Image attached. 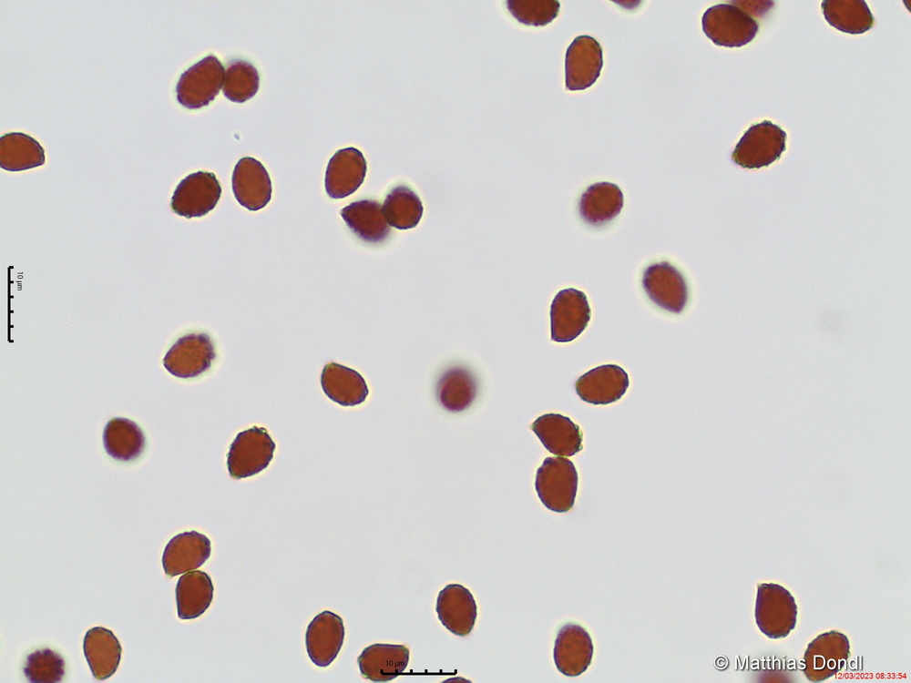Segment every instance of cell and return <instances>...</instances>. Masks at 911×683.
Listing matches in <instances>:
<instances>
[{
    "instance_id": "cell-1",
    "label": "cell",
    "mask_w": 911,
    "mask_h": 683,
    "mask_svg": "<svg viewBox=\"0 0 911 683\" xmlns=\"http://www.w3.org/2000/svg\"><path fill=\"white\" fill-rule=\"evenodd\" d=\"M578 481L577 470L569 459L547 457L537 471L535 489L548 509L565 513L574 505Z\"/></svg>"
},
{
    "instance_id": "cell-2",
    "label": "cell",
    "mask_w": 911,
    "mask_h": 683,
    "mask_svg": "<svg viewBox=\"0 0 911 683\" xmlns=\"http://www.w3.org/2000/svg\"><path fill=\"white\" fill-rule=\"evenodd\" d=\"M787 135L779 126L763 120L750 127L737 143L732 158L742 168L768 167L780 159L786 149Z\"/></svg>"
},
{
    "instance_id": "cell-3",
    "label": "cell",
    "mask_w": 911,
    "mask_h": 683,
    "mask_svg": "<svg viewBox=\"0 0 911 683\" xmlns=\"http://www.w3.org/2000/svg\"><path fill=\"white\" fill-rule=\"evenodd\" d=\"M702 31L716 46L741 47L757 35V22L743 9L732 4H719L708 8L701 18Z\"/></svg>"
},
{
    "instance_id": "cell-4",
    "label": "cell",
    "mask_w": 911,
    "mask_h": 683,
    "mask_svg": "<svg viewBox=\"0 0 911 683\" xmlns=\"http://www.w3.org/2000/svg\"><path fill=\"white\" fill-rule=\"evenodd\" d=\"M274 451L275 443L265 428L254 425L240 432L227 454L230 475L242 479L261 473L270 464Z\"/></svg>"
},
{
    "instance_id": "cell-5",
    "label": "cell",
    "mask_w": 911,
    "mask_h": 683,
    "mask_svg": "<svg viewBox=\"0 0 911 683\" xmlns=\"http://www.w3.org/2000/svg\"><path fill=\"white\" fill-rule=\"evenodd\" d=\"M225 70L215 56H207L179 76L176 86L178 102L188 109L208 106L223 85Z\"/></svg>"
},
{
    "instance_id": "cell-6",
    "label": "cell",
    "mask_w": 911,
    "mask_h": 683,
    "mask_svg": "<svg viewBox=\"0 0 911 683\" xmlns=\"http://www.w3.org/2000/svg\"><path fill=\"white\" fill-rule=\"evenodd\" d=\"M221 194L216 176L208 171L188 175L177 185L171 197L170 208L174 213L187 219L208 214L217 205Z\"/></svg>"
},
{
    "instance_id": "cell-7",
    "label": "cell",
    "mask_w": 911,
    "mask_h": 683,
    "mask_svg": "<svg viewBox=\"0 0 911 683\" xmlns=\"http://www.w3.org/2000/svg\"><path fill=\"white\" fill-rule=\"evenodd\" d=\"M216 358L210 337L206 333H189L179 338L163 359L164 368L182 379L205 372Z\"/></svg>"
},
{
    "instance_id": "cell-8",
    "label": "cell",
    "mask_w": 911,
    "mask_h": 683,
    "mask_svg": "<svg viewBox=\"0 0 911 683\" xmlns=\"http://www.w3.org/2000/svg\"><path fill=\"white\" fill-rule=\"evenodd\" d=\"M590 315L583 291L573 288L558 291L550 307L551 339L557 342L575 340L587 328Z\"/></svg>"
},
{
    "instance_id": "cell-9",
    "label": "cell",
    "mask_w": 911,
    "mask_h": 683,
    "mask_svg": "<svg viewBox=\"0 0 911 683\" xmlns=\"http://www.w3.org/2000/svg\"><path fill=\"white\" fill-rule=\"evenodd\" d=\"M642 287L650 300L660 308L679 314L688 301L683 275L667 261L649 265L643 271Z\"/></svg>"
},
{
    "instance_id": "cell-10",
    "label": "cell",
    "mask_w": 911,
    "mask_h": 683,
    "mask_svg": "<svg viewBox=\"0 0 911 683\" xmlns=\"http://www.w3.org/2000/svg\"><path fill=\"white\" fill-rule=\"evenodd\" d=\"M603 66L602 48L593 37L577 36L566 52L565 74L568 90H584L591 87Z\"/></svg>"
},
{
    "instance_id": "cell-11",
    "label": "cell",
    "mask_w": 911,
    "mask_h": 683,
    "mask_svg": "<svg viewBox=\"0 0 911 683\" xmlns=\"http://www.w3.org/2000/svg\"><path fill=\"white\" fill-rule=\"evenodd\" d=\"M629 385V376L623 368L604 364L581 375L576 382L575 389L582 401L594 405H606L619 401Z\"/></svg>"
},
{
    "instance_id": "cell-12",
    "label": "cell",
    "mask_w": 911,
    "mask_h": 683,
    "mask_svg": "<svg viewBox=\"0 0 911 683\" xmlns=\"http://www.w3.org/2000/svg\"><path fill=\"white\" fill-rule=\"evenodd\" d=\"M592 656V640L585 628L568 623L558 630L553 658L560 673L567 677L579 676L589 667Z\"/></svg>"
},
{
    "instance_id": "cell-13",
    "label": "cell",
    "mask_w": 911,
    "mask_h": 683,
    "mask_svg": "<svg viewBox=\"0 0 911 683\" xmlns=\"http://www.w3.org/2000/svg\"><path fill=\"white\" fill-rule=\"evenodd\" d=\"M344 638L341 617L325 610L308 625L305 644L309 658L318 667L329 666L337 657Z\"/></svg>"
},
{
    "instance_id": "cell-14",
    "label": "cell",
    "mask_w": 911,
    "mask_h": 683,
    "mask_svg": "<svg viewBox=\"0 0 911 683\" xmlns=\"http://www.w3.org/2000/svg\"><path fill=\"white\" fill-rule=\"evenodd\" d=\"M435 610L443 626L459 637L470 634L477 616L472 593L459 584H449L439 592Z\"/></svg>"
},
{
    "instance_id": "cell-15",
    "label": "cell",
    "mask_w": 911,
    "mask_h": 683,
    "mask_svg": "<svg viewBox=\"0 0 911 683\" xmlns=\"http://www.w3.org/2000/svg\"><path fill=\"white\" fill-rule=\"evenodd\" d=\"M232 190L237 201L249 210L264 208L271 198V183L262 164L251 157L241 158L232 173Z\"/></svg>"
},
{
    "instance_id": "cell-16",
    "label": "cell",
    "mask_w": 911,
    "mask_h": 683,
    "mask_svg": "<svg viewBox=\"0 0 911 683\" xmlns=\"http://www.w3.org/2000/svg\"><path fill=\"white\" fill-rule=\"evenodd\" d=\"M210 556V541L200 533L189 531L179 534L167 544L163 556V569L169 576H176L202 566Z\"/></svg>"
},
{
    "instance_id": "cell-17",
    "label": "cell",
    "mask_w": 911,
    "mask_h": 683,
    "mask_svg": "<svg viewBox=\"0 0 911 683\" xmlns=\"http://www.w3.org/2000/svg\"><path fill=\"white\" fill-rule=\"evenodd\" d=\"M366 161L354 148L338 150L329 160L325 173V189L332 199H343L353 193L363 183Z\"/></svg>"
},
{
    "instance_id": "cell-18",
    "label": "cell",
    "mask_w": 911,
    "mask_h": 683,
    "mask_svg": "<svg viewBox=\"0 0 911 683\" xmlns=\"http://www.w3.org/2000/svg\"><path fill=\"white\" fill-rule=\"evenodd\" d=\"M541 443L557 456H572L582 450V432L568 417L546 413L530 425Z\"/></svg>"
},
{
    "instance_id": "cell-19",
    "label": "cell",
    "mask_w": 911,
    "mask_h": 683,
    "mask_svg": "<svg viewBox=\"0 0 911 683\" xmlns=\"http://www.w3.org/2000/svg\"><path fill=\"white\" fill-rule=\"evenodd\" d=\"M409 655V649L404 645L377 643L366 647L358 657L357 663L364 678L386 682L404 671Z\"/></svg>"
},
{
    "instance_id": "cell-20",
    "label": "cell",
    "mask_w": 911,
    "mask_h": 683,
    "mask_svg": "<svg viewBox=\"0 0 911 683\" xmlns=\"http://www.w3.org/2000/svg\"><path fill=\"white\" fill-rule=\"evenodd\" d=\"M83 651L96 679L108 678L118 669L121 646L111 630L103 627L88 629L83 640Z\"/></svg>"
},
{
    "instance_id": "cell-21",
    "label": "cell",
    "mask_w": 911,
    "mask_h": 683,
    "mask_svg": "<svg viewBox=\"0 0 911 683\" xmlns=\"http://www.w3.org/2000/svg\"><path fill=\"white\" fill-rule=\"evenodd\" d=\"M321 384L327 397L342 406L361 404L369 394L366 382L358 372L336 362L324 366Z\"/></svg>"
},
{
    "instance_id": "cell-22",
    "label": "cell",
    "mask_w": 911,
    "mask_h": 683,
    "mask_svg": "<svg viewBox=\"0 0 911 683\" xmlns=\"http://www.w3.org/2000/svg\"><path fill=\"white\" fill-rule=\"evenodd\" d=\"M341 216L349 229L363 241L379 243L390 233L383 207L375 200L354 201L341 210Z\"/></svg>"
},
{
    "instance_id": "cell-23",
    "label": "cell",
    "mask_w": 911,
    "mask_h": 683,
    "mask_svg": "<svg viewBox=\"0 0 911 683\" xmlns=\"http://www.w3.org/2000/svg\"><path fill=\"white\" fill-rule=\"evenodd\" d=\"M623 194L620 189L610 182H598L590 185L581 195L578 212L582 219L590 225H603L617 217L623 207Z\"/></svg>"
},
{
    "instance_id": "cell-24",
    "label": "cell",
    "mask_w": 911,
    "mask_h": 683,
    "mask_svg": "<svg viewBox=\"0 0 911 683\" xmlns=\"http://www.w3.org/2000/svg\"><path fill=\"white\" fill-rule=\"evenodd\" d=\"M213 585L210 576L200 570L182 575L176 586L178 617L194 619L202 615L213 598Z\"/></svg>"
},
{
    "instance_id": "cell-25",
    "label": "cell",
    "mask_w": 911,
    "mask_h": 683,
    "mask_svg": "<svg viewBox=\"0 0 911 683\" xmlns=\"http://www.w3.org/2000/svg\"><path fill=\"white\" fill-rule=\"evenodd\" d=\"M103 445L107 454L113 459L128 462L142 454L145 437L135 422L116 417L109 420L104 428Z\"/></svg>"
},
{
    "instance_id": "cell-26",
    "label": "cell",
    "mask_w": 911,
    "mask_h": 683,
    "mask_svg": "<svg viewBox=\"0 0 911 683\" xmlns=\"http://www.w3.org/2000/svg\"><path fill=\"white\" fill-rule=\"evenodd\" d=\"M45 163L40 143L22 132L6 133L0 138V167L7 171H22Z\"/></svg>"
},
{
    "instance_id": "cell-27",
    "label": "cell",
    "mask_w": 911,
    "mask_h": 683,
    "mask_svg": "<svg viewBox=\"0 0 911 683\" xmlns=\"http://www.w3.org/2000/svg\"><path fill=\"white\" fill-rule=\"evenodd\" d=\"M476 382L472 373L462 367L446 370L436 385V398L441 406L450 413H459L468 408L476 398Z\"/></svg>"
},
{
    "instance_id": "cell-28",
    "label": "cell",
    "mask_w": 911,
    "mask_h": 683,
    "mask_svg": "<svg viewBox=\"0 0 911 683\" xmlns=\"http://www.w3.org/2000/svg\"><path fill=\"white\" fill-rule=\"evenodd\" d=\"M821 6L827 23L846 34H864L872 28L875 22L863 0H824Z\"/></svg>"
},
{
    "instance_id": "cell-29",
    "label": "cell",
    "mask_w": 911,
    "mask_h": 683,
    "mask_svg": "<svg viewBox=\"0 0 911 683\" xmlns=\"http://www.w3.org/2000/svg\"><path fill=\"white\" fill-rule=\"evenodd\" d=\"M383 211L391 227L409 229L419 223L423 215V205L412 189L405 186H398L387 194Z\"/></svg>"
},
{
    "instance_id": "cell-30",
    "label": "cell",
    "mask_w": 911,
    "mask_h": 683,
    "mask_svg": "<svg viewBox=\"0 0 911 683\" xmlns=\"http://www.w3.org/2000/svg\"><path fill=\"white\" fill-rule=\"evenodd\" d=\"M259 84L258 71L251 63L234 60L225 70L222 92L230 101L243 103L255 96Z\"/></svg>"
},
{
    "instance_id": "cell-31",
    "label": "cell",
    "mask_w": 911,
    "mask_h": 683,
    "mask_svg": "<svg viewBox=\"0 0 911 683\" xmlns=\"http://www.w3.org/2000/svg\"><path fill=\"white\" fill-rule=\"evenodd\" d=\"M24 673L30 682H58L65 675V661L58 653L49 648L36 650L27 656Z\"/></svg>"
},
{
    "instance_id": "cell-32",
    "label": "cell",
    "mask_w": 911,
    "mask_h": 683,
    "mask_svg": "<svg viewBox=\"0 0 911 683\" xmlns=\"http://www.w3.org/2000/svg\"><path fill=\"white\" fill-rule=\"evenodd\" d=\"M506 5L519 23L533 26H545L551 23L560 8V3L556 0H509Z\"/></svg>"
}]
</instances>
